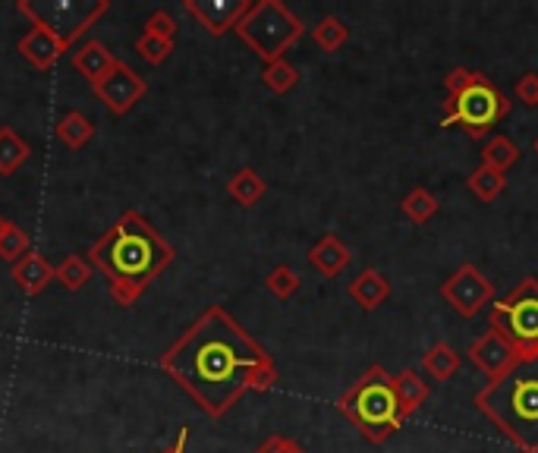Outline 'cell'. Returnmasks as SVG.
<instances>
[{
    "mask_svg": "<svg viewBox=\"0 0 538 453\" xmlns=\"http://www.w3.org/2000/svg\"><path fill=\"white\" fill-rule=\"evenodd\" d=\"M186 441H189V431L183 428V431H180V435H177V441H174V444H170V447H167L164 453H186Z\"/></svg>",
    "mask_w": 538,
    "mask_h": 453,
    "instance_id": "cell-35",
    "label": "cell"
},
{
    "mask_svg": "<svg viewBox=\"0 0 538 453\" xmlns=\"http://www.w3.org/2000/svg\"><path fill=\"white\" fill-rule=\"evenodd\" d=\"M422 369L432 375L435 381H450L457 375V369H460V353L450 347V343H435L432 350H428L425 356H422Z\"/></svg>",
    "mask_w": 538,
    "mask_h": 453,
    "instance_id": "cell-23",
    "label": "cell"
},
{
    "mask_svg": "<svg viewBox=\"0 0 538 453\" xmlns=\"http://www.w3.org/2000/svg\"><path fill=\"white\" fill-rule=\"evenodd\" d=\"M32 158V145L13 126H0V177H13Z\"/></svg>",
    "mask_w": 538,
    "mask_h": 453,
    "instance_id": "cell-20",
    "label": "cell"
},
{
    "mask_svg": "<svg viewBox=\"0 0 538 453\" xmlns=\"http://www.w3.org/2000/svg\"><path fill=\"white\" fill-rule=\"evenodd\" d=\"M265 287H268V293L277 296V299H290V296L299 293V287H303V277H299L290 265H277V268L268 271Z\"/></svg>",
    "mask_w": 538,
    "mask_h": 453,
    "instance_id": "cell-30",
    "label": "cell"
},
{
    "mask_svg": "<svg viewBox=\"0 0 538 453\" xmlns=\"http://www.w3.org/2000/svg\"><path fill=\"white\" fill-rule=\"evenodd\" d=\"M233 32L240 35V41L255 57L274 63L284 60V54L303 38L306 26L281 0H258V4L246 10V16L236 23Z\"/></svg>",
    "mask_w": 538,
    "mask_h": 453,
    "instance_id": "cell-6",
    "label": "cell"
},
{
    "mask_svg": "<svg viewBox=\"0 0 538 453\" xmlns=\"http://www.w3.org/2000/svg\"><path fill=\"white\" fill-rule=\"evenodd\" d=\"M476 409L523 453H538V356H523L476 394Z\"/></svg>",
    "mask_w": 538,
    "mask_h": 453,
    "instance_id": "cell-3",
    "label": "cell"
},
{
    "mask_svg": "<svg viewBox=\"0 0 538 453\" xmlns=\"http://www.w3.org/2000/svg\"><path fill=\"white\" fill-rule=\"evenodd\" d=\"M400 211H403V218L406 221H413V224H428L438 214V199H435V192L432 189H425V186H416L406 192V199L400 202Z\"/></svg>",
    "mask_w": 538,
    "mask_h": 453,
    "instance_id": "cell-24",
    "label": "cell"
},
{
    "mask_svg": "<svg viewBox=\"0 0 538 453\" xmlns=\"http://www.w3.org/2000/svg\"><path fill=\"white\" fill-rule=\"evenodd\" d=\"M394 391H397V400H400V416H403V422L410 419L416 409L428 400V384H425V378L416 372V369H403V372H397L394 375Z\"/></svg>",
    "mask_w": 538,
    "mask_h": 453,
    "instance_id": "cell-19",
    "label": "cell"
},
{
    "mask_svg": "<svg viewBox=\"0 0 538 453\" xmlns=\"http://www.w3.org/2000/svg\"><path fill=\"white\" fill-rule=\"evenodd\" d=\"M92 265H89V258H82V255H67L63 262L54 268V280H60L63 287L67 290H82L85 284L92 280Z\"/></svg>",
    "mask_w": 538,
    "mask_h": 453,
    "instance_id": "cell-27",
    "label": "cell"
},
{
    "mask_svg": "<svg viewBox=\"0 0 538 453\" xmlns=\"http://www.w3.org/2000/svg\"><path fill=\"white\" fill-rule=\"evenodd\" d=\"M57 139L67 145V148H73V151H79V148H85L92 139H95V123L85 117L82 111H67L60 120H57Z\"/></svg>",
    "mask_w": 538,
    "mask_h": 453,
    "instance_id": "cell-21",
    "label": "cell"
},
{
    "mask_svg": "<svg viewBox=\"0 0 538 453\" xmlns=\"http://www.w3.org/2000/svg\"><path fill=\"white\" fill-rule=\"evenodd\" d=\"M255 453H306V447H303V444H296L293 438L271 435V438H265L262 444H258Z\"/></svg>",
    "mask_w": 538,
    "mask_h": 453,
    "instance_id": "cell-33",
    "label": "cell"
},
{
    "mask_svg": "<svg viewBox=\"0 0 538 453\" xmlns=\"http://www.w3.org/2000/svg\"><path fill=\"white\" fill-rule=\"evenodd\" d=\"M145 35H155V38H167V41H174L177 38V23H174V16H170L167 10H155L152 16L145 19Z\"/></svg>",
    "mask_w": 538,
    "mask_h": 453,
    "instance_id": "cell-32",
    "label": "cell"
},
{
    "mask_svg": "<svg viewBox=\"0 0 538 453\" xmlns=\"http://www.w3.org/2000/svg\"><path fill=\"white\" fill-rule=\"evenodd\" d=\"M353 262L350 246L340 240L334 233H325L321 240L309 249V265L321 274V277H337L340 271H347Z\"/></svg>",
    "mask_w": 538,
    "mask_h": 453,
    "instance_id": "cell-14",
    "label": "cell"
},
{
    "mask_svg": "<svg viewBox=\"0 0 538 453\" xmlns=\"http://www.w3.org/2000/svg\"><path fill=\"white\" fill-rule=\"evenodd\" d=\"M312 41H315V45L325 51V54H337V51L350 41V29L343 26V19L325 16V19H318V26L312 29Z\"/></svg>",
    "mask_w": 538,
    "mask_h": 453,
    "instance_id": "cell-26",
    "label": "cell"
},
{
    "mask_svg": "<svg viewBox=\"0 0 538 453\" xmlns=\"http://www.w3.org/2000/svg\"><path fill=\"white\" fill-rule=\"evenodd\" d=\"M491 331L520 356H538V277H526L504 299L491 302Z\"/></svg>",
    "mask_w": 538,
    "mask_h": 453,
    "instance_id": "cell-7",
    "label": "cell"
},
{
    "mask_svg": "<svg viewBox=\"0 0 538 453\" xmlns=\"http://www.w3.org/2000/svg\"><path fill=\"white\" fill-rule=\"evenodd\" d=\"M262 82H265V89H271L274 95H287L290 89H296L299 70L293 67L287 57H284V60H274V63H265Z\"/></svg>",
    "mask_w": 538,
    "mask_h": 453,
    "instance_id": "cell-28",
    "label": "cell"
},
{
    "mask_svg": "<svg viewBox=\"0 0 538 453\" xmlns=\"http://www.w3.org/2000/svg\"><path fill=\"white\" fill-rule=\"evenodd\" d=\"M466 189L476 196L479 202H494L501 196V192L507 189V177L501 174V170H494V167H488V164H479L472 174L466 177Z\"/></svg>",
    "mask_w": 538,
    "mask_h": 453,
    "instance_id": "cell-22",
    "label": "cell"
},
{
    "mask_svg": "<svg viewBox=\"0 0 538 453\" xmlns=\"http://www.w3.org/2000/svg\"><path fill=\"white\" fill-rule=\"evenodd\" d=\"M387 296H391V280H387L378 268H365L350 280V299L365 312L381 309Z\"/></svg>",
    "mask_w": 538,
    "mask_h": 453,
    "instance_id": "cell-16",
    "label": "cell"
},
{
    "mask_svg": "<svg viewBox=\"0 0 538 453\" xmlns=\"http://www.w3.org/2000/svg\"><path fill=\"white\" fill-rule=\"evenodd\" d=\"M444 114L441 126H460L469 139H485L510 114L507 95L485 73L457 67L444 76Z\"/></svg>",
    "mask_w": 538,
    "mask_h": 453,
    "instance_id": "cell-4",
    "label": "cell"
},
{
    "mask_svg": "<svg viewBox=\"0 0 538 453\" xmlns=\"http://www.w3.org/2000/svg\"><path fill=\"white\" fill-rule=\"evenodd\" d=\"M265 192H268V183L265 177L258 174V170L252 167H240L236 174L227 180V196L236 202V205H243V208H252L265 199Z\"/></svg>",
    "mask_w": 538,
    "mask_h": 453,
    "instance_id": "cell-18",
    "label": "cell"
},
{
    "mask_svg": "<svg viewBox=\"0 0 538 453\" xmlns=\"http://www.w3.org/2000/svg\"><path fill=\"white\" fill-rule=\"evenodd\" d=\"M438 296H441L457 315L476 318L485 306H491V302H494V284H491V280H488L476 265L466 262V265H460L454 274L444 280L441 290H438Z\"/></svg>",
    "mask_w": 538,
    "mask_h": 453,
    "instance_id": "cell-9",
    "label": "cell"
},
{
    "mask_svg": "<svg viewBox=\"0 0 538 453\" xmlns=\"http://www.w3.org/2000/svg\"><path fill=\"white\" fill-rule=\"evenodd\" d=\"M16 10L32 26L51 29L70 51L76 45V38H82L101 16H107L111 0H19Z\"/></svg>",
    "mask_w": 538,
    "mask_h": 453,
    "instance_id": "cell-8",
    "label": "cell"
},
{
    "mask_svg": "<svg viewBox=\"0 0 538 453\" xmlns=\"http://www.w3.org/2000/svg\"><path fill=\"white\" fill-rule=\"evenodd\" d=\"M13 280L26 296H35L54 280V268L45 262V258H41V252H29L13 265Z\"/></svg>",
    "mask_w": 538,
    "mask_h": 453,
    "instance_id": "cell-17",
    "label": "cell"
},
{
    "mask_svg": "<svg viewBox=\"0 0 538 453\" xmlns=\"http://www.w3.org/2000/svg\"><path fill=\"white\" fill-rule=\"evenodd\" d=\"M92 92L101 98V104L111 114H129L145 98L148 85H145V79L133 67H129V63L117 60V67L107 73L101 82H95Z\"/></svg>",
    "mask_w": 538,
    "mask_h": 453,
    "instance_id": "cell-10",
    "label": "cell"
},
{
    "mask_svg": "<svg viewBox=\"0 0 538 453\" xmlns=\"http://www.w3.org/2000/svg\"><path fill=\"white\" fill-rule=\"evenodd\" d=\"M29 252H32L29 233L19 227L16 221H10L7 230H4V236H0V258H4V262H10V265H16L19 258L29 255Z\"/></svg>",
    "mask_w": 538,
    "mask_h": 453,
    "instance_id": "cell-29",
    "label": "cell"
},
{
    "mask_svg": "<svg viewBox=\"0 0 538 453\" xmlns=\"http://www.w3.org/2000/svg\"><path fill=\"white\" fill-rule=\"evenodd\" d=\"M337 409L353 422V428L369 444H384L403 428L400 400L394 391V375L384 365L365 369L347 391L340 394Z\"/></svg>",
    "mask_w": 538,
    "mask_h": 453,
    "instance_id": "cell-5",
    "label": "cell"
},
{
    "mask_svg": "<svg viewBox=\"0 0 538 453\" xmlns=\"http://www.w3.org/2000/svg\"><path fill=\"white\" fill-rule=\"evenodd\" d=\"M479 158H482V164H488V167H494V170H501V174H507V170H510L516 161H520V145H516L513 139H507V136H491V139L482 145Z\"/></svg>",
    "mask_w": 538,
    "mask_h": 453,
    "instance_id": "cell-25",
    "label": "cell"
},
{
    "mask_svg": "<svg viewBox=\"0 0 538 453\" xmlns=\"http://www.w3.org/2000/svg\"><path fill=\"white\" fill-rule=\"evenodd\" d=\"M114 67H117V54L107 48L104 41H85V45L73 51V70L89 79L92 85L101 82Z\"/></svg>",
    "mask_w": 538,
    "mask_h": 453,
    "instance_id": "cell-15",
    "label": "cell"
},
{
    "mask_svg": "<svg viewBox=\"0 0 538 453\" xmlns=\"http://www.w3.org/2000/svg\"><path fill=\"white\" fill-rule=\"evenodd\" d=\"M19 54H23V60H29L35 70H51L54 63L67 54V45L45 26H32L23 38H19Z\"/></svg>",
    "mask_w": 538,
    "mask_h": 453,
    "instance_id": "cell-13",
    "label": "cell"
},
{
    "mask_svg": "<svg viewBox=\"0 0 538 453\" xmlns=\"http://www.w3.org/2000/svg\"><path fill=\"white\" fill-rule=\"evenodd\" d=\"M532 151H535V155H538V136H535V142H532Z\"/></svg>",
    "mask_w": 538,
    "mask_h": 453,
    "instance_id": "cell-37",
    "label": "cell"
},
{
    "mask_svg": "<svg viewBox=\"0 0 538 453\" xmlns=\"http://www.w3.org/2000/svg\"><path fill=\"white\" fill-rule=\"evenodd\" d=\"M249 7L252 0H183V10L189 16H196L202 29L214 38L233 32Z\"/></svg>",
    "mask_w": 538,
    "mask_h": 453,
    "instance_id": "cell-11",
    "label": "cell"
},
{
    "mask_svg": "<svg viewBox=\"0 0 538 453\" xmlns=\"http://www.w3.org/2000/svg\"><path fill=\"white\" fill-rule=\"evenodd\" d=\"M133 51L145 60V63H152V67H161V63L174 54V41H167V38H155V35H139L136 38V45Z\"/></svg>",
    "mask_w": 538,
    "mask_h": 453,
    "instance_id": "cell-31",
    "label": "cell"
},
{
    "mask_svg": "<svg viewBox=\"0 0 538 453\" xmlns=\"http://www.w3.org/2000/svg\"><path fill=\"white\" fill-rule=\"evenodd\" d=\"M466 356H469V362L476 365L482 375H488V381L501 378L507 369H513V365L523 359L498 331H491V328H488L482 337L472 340V347H469Z\"/></svg>",
    "mask_w": 538,
    "mask_h": 453,
    "instance_id": "cell-12",
    "label": "cell"
},
{
    "mask_svg": "<svg viewBox=\"0 0 538 453\" xmlns=\"http://www.w3.org/2000/svg\"><path fill=\"white\" fill-rule=\"evenodd\" d=\"M174 255V246L152 227L145 214L126 211L85 258H89L92 271H101L117 306H133L155 284V277H161V271L174 262Z\"/></svg>",
    "mask_w": 538,
    "mask_h": 453,
    "instance_id": "cell-2",
    "label": "cell"
},
{
    "mask_svg": "<svg viewBox=\"0 0 538 453\" xmlns=\"http://www.w3.org/2000/svg\"><path fill=\"white\" fill-rule=\"evenodd\" d=\"M158 365L211 419L227 416L246 394H265L277 384L271 353L218 302L170 343Z\"/></svg>",
    "mask_w": 538,
    "mask_h": 453,
    "instance_id": "cell-1",
    "label": "cell"
},
{
    "mask_svg": "<svg viewBox=\"0 0 538 453\" xmlns=\"http://www.w3.org/2000/svg\"><path fill=\"white\" fill-rule=\"evenodd\" d=\"M516 98H520L526 107H538V73H526L520 82H516Z\"/></svg>",
    "mask_w": 538,
    "mask_h": 453,
    "instance_id": "cell-34",
    "label": "cell"
},
{
    "mask_svg": "<svg viewBox=\"0 0 538 453\" xmlns=\"http://www.w3.org/2000/svg\"><path fill=\"white\" fill-rule=\"evenodd\" d=\"M7 224H10V221L4 218V214H0V236H4V230H7Z\"/></svg>",
    "mask_w": 538,
    "mask_h": 453,
    "instance_id": "cell-36",
    "label": "cell"
}]
</instances>
